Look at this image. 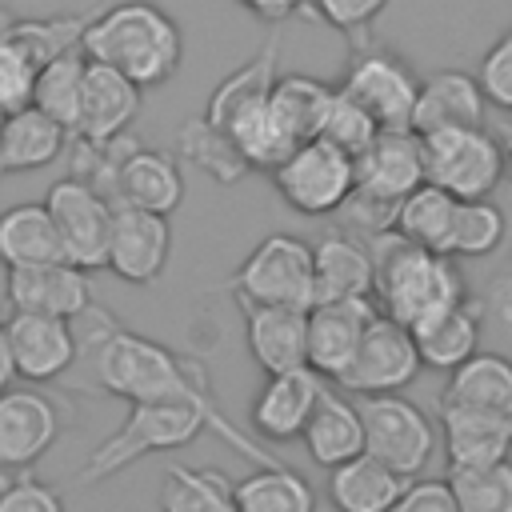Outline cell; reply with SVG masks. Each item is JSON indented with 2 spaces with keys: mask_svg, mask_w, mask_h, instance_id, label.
Returning a JSON list of instances; mask_svg holds the SVG:
<instances>
[{
  "mask_svg": "<svg viewBox=\"0 0 512 512\" xmlns=\"http://www.w3.org/2000/svg\"><path fill=\"white\" fill-rule=\"evenodd\" d=\"M60 244H64V260L80 264V268H108V244H112V224H116V204L88 180L80 176H64L48 188L44 196Z\"/></svg>",
  "mask_w": 512,
  "mask_h": 512,
  "instance_id": "cell-10",
  "label": "cell"
},
{
  "mask_svg": "<svg viewBox=\"0 0 512 512\" xmlns=\"http://www.w3.org/2000/svg\"><path fill=\"white\" fill-rule=\"evenodd\" d=\"M484 108H488V96H484L480 80L472 72L444 68V72H432L428 80H420L412 132L428 136V132H440V128H480Z\"/></svg>",
  "mask_w": 512,
  "mask_h": 512,
  "instance_id": "cell-22",
  "label": "cell"
},
{
  "mask_svg": "<svg viewBox=\"0 0 512 512\" xmlns=\"http://www.w3.org/2000/svg\"><path fill=\"white\" fill-rule=\"evenodd\" d=\"M488 308L496 312V320H500L504 328H512V272H508V276H500V280H492Z\"/></svg>",
  "mask_w": 512,
  "mask_h": 512,
  "instance_id": "cell-48",
  "label": "cell"
},
{
  "mask_svg": "<svg viewBox=\"0 0 512 512\" xmlns=\"http://www.w3.org/2000/svg\"><path fill=\"white\" fill-rule=\"evenodd\" d=\"M392 512H460L448 480H412Z\"/></svg>",
  "mask_w": 512,
  "mask_h": 512,
  "instance_id": "cell-46",
  "label": "cell"
},
{
  "mask_svg": "<svg viewBox=\"0 0 512 512\" xmlns=\"http://www.w3.org/2000/svg\"><path fill=\"white\" fill-rule=\"evenodd\" d=\"M0 260L8 268L64 260V244L48 204H12L0 212Z\"/></svg>",
  "mask_w": 512,
  "mask_h": 512,
  "instance_id": "cell-30",
  "label": "cell"
},
{
  "mask_svg": "<svg viewBox=\"0 0 512 512\" xmlns=\"http://www.w3.org/2000/svg\"><path fill=\"white\" fill-rule=\"evenodd\" d=\"M316 248V304L320 300H372L376 256L348 232H328Z\"/></svg>",
  "mask_w": 512,
  "mask_h": 512,
  "instance_id": "cell-25",
  "label": "cell"
},
{
  "mask_svg": "<svg viewBox=\"0 0 512 512\" xmlns=\"http://www.w3.org/2000/svg\"><path fill=\"white\" fill-rule=\"evenodd\" d=\"M8 304L12 312H36V316H60V320L88 316L92 312L88 268L72 260L8 268Z\"/></svg>",
  "mask_w": 512,
  "mask_h": 512,
  "instance_id": "cell-15",
  "label": "cell"
},
{
  "mask_svg": "<svg viewBox=\"0 0 512 512\" xmlns=\"http://www.w3.org/2000/svg\"><path fill=\"white\" fill-rule=\"evenodd\" d=\"M440 432L448 464H496L512 456V416L440 400Z\"/></svg>",
  "mask_w": 512,
  "mask_h": 512,
  "instance_id": "cell-24",
  "label": "cell"
},
{
  "mask_svg": "<svg viewBox=\"0 0 512 512\" xmlns=\"http://www.w3.org/2000/svg\"><path fill=\"white\" fill-rule=\"evenodd\" d=\"M8 344L16 356V372L28 384H48L64 376L80 352L72 336V320L60 316H36V312H12L8 316Z\"/></svg>",
  "mask_w": 512,
  "mask_h": 512,
  "instance_id": "cell-18",
  "label": "cell"
},
{
  "mask_svg": "<svg viewBox=\"0 0 512 512\" xmlns=\"http://www.w3.org/2000/svg\"><path fill=\"white\" fill-rule=\"evenodd\" d=\"M60 436V408L36 388H8L0 396V468H32Z\"/></svg>",
  "mask_w": 512,
  "mask_h": 512,
  "instance_id": "cell-16",
  "label": "cell"
},
{
  "mask_svg": "<svg viewBox=\"0 0 512 512\" xmlns=\"http://www.w3.org/2000/svg\"><path fill=\"white\" fill-rule=\"evenodd\" d=\"M84 76H88V56L84 48H72L56 60H48L36 72V88H32V108H40L44 116H52L56 124H64L68 132H76L80 120V100H84Z\"/></svg>",
  "mask_w": 512,
  "mask_h": 512,
  "instance_id": "cell-35",
  "label": "cell"
},
{
  "mask_svg": "<svg viewBox=\"0 0 512 512\" xmlns=\"http://www.w3.org/2000/svg\"><path fill=\"white\" fill-rule=\"evenodd\" d=\"M96 384L128 404H152V400H192L212 392L208 376L196 360L176 356L172 348L120 328L112 316L100 312L96 352H92Z\"/></svg>",
  "mask_w": 512,
  "mask_h": 512,
  "instance_id": "cell-3",
  "label": "cell"
},
{
  "mask_svg": "<svg viewBox=\"0 0 512 512\" xmlns=\"http://www.w3.org/2000/svg\"><path fill=\"white\" fill-rule=\"evenodd\" d=\"M232 140L236 148L244 152L248 168H260V172H276L304 140L300 132L292 128V120L276 108V100L268 96L260 108H252L236 128H232Z\"/></svg>",
  "mask_w": 512,
  "mask_h": 512,
  "instance_id": "cell-33",
  "label": "cell"
},
{
  "mask_svg": "<svg viewBox=\"0 0 512 512\" xmlns=\"http://www.w3.org/2000/svg\"><path fill=\"white\" fill-rule=\"evenodd\" d=\"M412 332H416V348H420L424 368L456 372L468 356L480 352V304L468 296V300L452 304L448 312L424 320Z\"/></svg>",
  "mask_w": 512,
  "mask_h": 512,
  "instance_id": "cell-29",
  "label": "cell"
},
{
  "mask_svg": "<svg viewBox=\"0 0 512 512\" xmlns=\"http://www.w3.org/2000/svg\"><path fill=\"white\" fill-rule=\"evenodd\" d=\"M16 376L20 372H16V356H12V344H8V328H0V396L12 388Z\"/></svg>",
  "mask_w": 512,
  "mask_h": 512,
  "instance_id": "cell-49",
  "label": "cell"
},
{
  "mask_svg": "<svg viewBox=\"0 0 512 512\" xmlns=\"http://www.w3.org/2000/svg\"><path fill=\"white\" fill-rule=\"evenodd\" d=\"M448 404L484 408L496 416H512V360L500 352H476L456 372H448L444 396Z\"/></svg>",
  "mask_w": 512,
  "mask_h": 512,
  "instance_id": "cell-31",
  "label": "cell"
},
{
  "mask_svg": "<svg viewBox=\"0 0 512 512\" xmlns=\"http://www.w3.org/2000/svg\"><path fill=\"white\" fill-rule=\"evenodd\" d=\"M476 80H480V88H484L488 104H496V108L512 112V28H508V32H500V36H496V44L484 52Z\"/></svg>",
  "mask_w": 512,
  "mask_h": 512,
  "instance_id": "cell-44",
  "label": "cell"
},
{
  "mask_svg": "<svg viewBox=\"0 0 512 512\" xmlns=\"http://www.w3.org/2000/svg\"><path fill=\"white\" fill-rule=\"evenodd\" d=\"M200 432H216V436H224L240 456H248V460H256V464H280L276 456L260 452L240 428H232L228 416L216 408L212 392H204V396H192V400L128 404V416L120 420V428H116L104 444H96L92 456L84 460L80 480H84V484L112 480L116 472L140 464L144 456H156V452L192 444Z\"/></svg>",
  "mask_w": 512,
  "mask_h": 512,
  "instance_id": "cell-1",
  "label": "cell"
},
{
  "mask_svg": "<svg viewBox=\"0 0 512 512\" xmlns=\"http://www.w3.org/2000/svg\"><path fill=\"white\" fill-rule=\"evenodd\" d=\"M172 256V224L160 212L116 204L112 244H108V272L124 284H156Z\"/></svg>",
  "mask_w": 512,
  "mask_h": 512,
  "instance_id": "cell-13",
  "label": "cell"
},
{
  "mask_svg": "<svg viewBox=\"0 0 512 512\" xmlns=\"http://www.w3.org/2000/svg\"><path fill=\"white\" fill-rule=\"evenodd\" d=\"M68 136L72 132L64 124H56L52 116H44L32 104L12 112L4 124V136H0V180L56 164L68 152Z\"/></svg>",
  "mask_w": 512,
  "mask_h": 512,
  "instance_id": "cell-28",
  "label": "cell"
},
{
  "mask_svg": "<svg viewBox=\"0 0 512 512\" xmlns=\"http://www.w3.org/2000/svg\"><path fill=\"white\" fill-rule=\"evenodd\" d=\"M280 80V36H268L236 72H228L212 92H208V104H204V120L220 132L232 136V128L252 112L260 108L272 88Z\"/></svg>",
  "mask_w": 512,
  "mask_h": 512,
  "instance_id": "cell-20",
  "label": "cell"
},
{
  "mask_svg": "<svg viewBox=\"0 0 512 512\" xmlns=\"http://www.w3.org/2000/svg\"><path fill=\"white\" fill-rule=\"evenodd\" d=\"M332 96H336V84H324V80L304 76V72H288V76H280L276 88H272L276 108L292 120V128L300 132V140L320 136V120H324Z\"/></svg>",
  "mask_w": 512,
  "mask_h": 512,
  "instance_id": "cell-39",
  "label": "cell"
},
{
  "mask_svg": "<svg viewBox=\"0 0 512 512\" xmlns=\"http://www.w3.org/2000/svg\"><path fill=\"white\" fill-rule=\"evenodd\" d=\"M304 448L312 456V464L320 468H336L352 456L364 452V416H360V404H352L344 392H336L332 384L324 388L316 412L308 416L304 424Z\"/></svg>",
  "mask_w": 512,
  "mask_h": 512,
  "instance_id": "cell-27",
  "label": "cell"
},
{
  "mask_svg": "<svg viewBox=\"0 0 512 512\" xmlns=\"http://www.w3.org/2000/svg\"><path fill=\"white\" fill-rule=\"evenodd\" d=\"M80 48L88 60L124 72L140 88L168 84L184 60L180 24L152 0H120L96 12Z\"/></svg>",
  "mask_w": 512,
  "mask_h": 512,
  "instance_id": "cell-2",
  "label": "cell"
},
{
  "mask_svg": "<svg viewBox=\"0 0 512 512\" xmlns=\"http://www.w3.org/2000/svg\"><path fill=\"white\" fill-rule=\"evenodd\" d=\"M216 512H240V504H236V496H232V488L224 492V500H220V508Z\"/></svg>",
  "mask_w": 512,
  "mask_h": 512,
  "instance_id": "cell-51",
  "label": "cell"
},
{
  "mask_svg": "<svg viewBox=\"0 0 512 512\" xmlns=\"http://www.w3.org/2000/svg\"><path fill=\"white\" fill-rule=\"evenodd\" d=\"M368 248L376 256V308L384 316L420 328L424 320L468 300L464 276L452 256L428 252L404 240L396 228L368 236Z\"/></svg>",
  "mask_w": 512,
  "mask_h": 512,
  "instance_id": "cell-4",
  "label": "cell"
},
{
  "mask_svg": "<svg viewBox=\"0 0 512 512\" xmlns=\"http://www.w3.org/2000/svg\"><path fill=\"white\" fill-rule=\"evenodd\" d=\"M420 184H428L424 140L412 128L380 132L356 156V196L348 200V212L356 220H368L372 236L388 232L392 220H396L400 200L412 196Z\"/></svg>",
  "mask_w": 512,
  "mask_h": 512,
  "instance_id": "cell-5",
  "label": "cell"
},
{
  "mask_svg": "<svg viewBox=\"0 0 512 512\" xmlns=\"http://www.w3.org/2000/svg\"><path fill=\"white\" fill-rule=\"evenodd\" d=\"M12 12L0 8V108L12 116L20 108L32 104V88H36V64L32 56L12 40Z\"/></svg>",
  "mask_w": 512,
  "mask_h": 512,
  "instance_id": "cell-41",
  "label": "cell"
},
{
  "mask_svg": "<svg viewBox=\"0 0 512 512\" xmlns=\"http://www.w3.org/2000/svg\"><path fill=\"white\" fill-rule=\"evenodd\" d=\"M112 204H128V208H144V212H160L172 216L184 204V172L176 164V156L160 152V148H132L116 172V192Z\"/></svg>",
  "mask_w": 512,
  "mask_h": 512,
  "instance_id": "cell-23",
  "label": "cell"
},
{
  "mask_svg": "<svg viewBox=\"0 0 512 512\" xmlns=\"http://www.w3.org/2000/svg\"><path fill=\"white\" fill-rule=\"evenodd\" d=\"M140 84H132L124 72L88 60V76H84V100H80V120L76 132L88 144H112L120 136H128V124L140 116Z\"/></svg>",
  "mask_w": 512,
  "mask_h": 512,
  "instance_id": "cell-19",
  "label": "cell"
},
{
  "mask_svg": "<svg viewBox=\"0 0 512 512\" xmlns=\"http://www.w3.org/2000/svg\"><path fill=\"white\" fill-rule=\"evenodd\" d=\"M336 88L344 96H352L384 132L412 128L420 80L404 56H396L388 48H364V52H356V60L348 64V72L340 76Z\"/></svg>",
  "mask_w": 512,
  "mask_h": 512,
  "instance_id": "cell-11",
  "label": "cell"
},
{
  "mask_svg": "<svg viewBox=\"0 0 512 512\" xmlns=\"http://www.w3.org/2000/svg\"><path fill=\"white\" fill-rule=\"evenodd\" d=\"M228 488L232 484H224V476L212 468L172 464L160 488V512H216Z\"/></svg>",
  "mask_w": 512,
  "mask_h": 512,
  "instance_id": "cell-40",
  "label": "cell"
},
{
  "mask_svg": "<svg viewBox=\"0 0 512 512\" xmlns=\"http://www.w3.org/2000/svg\"><path fill=\"white\" fill-rule=\"evenodd\" d=\"M448 488L460 512H512V460L496 464H448Z\"/></svg>",
  "mask_w": 512,
  "mask_h": 512,
  "instance_id": "cell-37",
  "label": "cell"
},
{
  "mask_svg": "<svg viewBox=\"0 0 512 512\" xmlns=\"http://www.w3.org/2000/svg\"><path fill=\"white\" fill-rule=\"evenodd\" d=\"M380 308L372 300H320L308 308V368H316L324 380H340L348 364L360 352L364 332Z\"/></svg>",
  "mask_w": 512,
  "mask_h": 512,
  "instance_id": "cell-14",
  "label": "cell"
},
{
  "mask_svg": "<svg viewBox=\"0 0 512 512\" xmlns=\"http://www.w3.org/2000/svg\"><path fill=\"white\" fill-rule=\"evenodd\" d=\"M456 212H460V200L452 192H444L440 184H420L412 196L400 200L392 228L404 240H412V244H420L428 252H444L448 256Z\"/></svg>",
  "mask_w": 512,
  "mask_h": 512,
  "instance_id": "cell-32",
  "label": "cell"
},
{
  "mask_svg": "<svg viewBox=\"0 0 512 512\" xmlns=\"http://www.w3.org/2000/svg\"><path fill=\"white\" fill-rule=\"evenodd\" d=\"M380 132H384V128H380L352 96H344V92L336 88V96H332V104H328V112H324V120H320V136H324L328 144L344 148L348 156H360Z\"/></svg>",
  "mask_w": 512,
  "mask_h": 512,
  "instance_id": "cell-42",
  "label": "cell"
},
{
  "mask_svg": "<svg viewBox=\"0 0 512 512\" xmlns=\"http://www.w3.org/2000/svg\"><path fill=\"white\" fill-rule=\"evenodd\" d=\"M504 176L512 180V128H508V136H504Z\"/></svg>",
  "mask_w": 512,
  "mask_h": 512,
  "instance_id": "cell-50",
  "label": "cell"
},
{
  "mask_svg": "<svg viewBox=\"0 0 512 512\" xmlns=\"http://www.w3.org/2000/svg\"><path fill=\"white\" fill-rule=\"evenodd\" d=\"M272 184L292 212L332 216L356 196V156L328 144L324 136H312L272 172Z\"/></svg>",
  "mask_w": 512,
  "mask_h": 512,
  "instance_id": "cell-7",
  "label": "cell"
},
{
  "mask_svg": "<svg viewBox=\"0 0 512 512\" xmlns=\"http://www.w3.org/2000/svg\"><path fill=\"white\" fill-rule=\"evenodd\" d=\"M0 512H64V500L44 480L20 476L0 488Z\"/></svg>",
  "mask_w": 512,
  "mask_h": 512,
  "instance_id": "cell-45",
  "label": "cell"
},
{
  "mask_svg": "<svg viewBox=\"0 0 512 512\" xmlns=\"http://www.w3.org/2000/svg\"><path fill=\"white\" fill-rule=\"evenodd\" d=\"M244 304L312 308L316 304V248L292 232H268L228 280Z\"/></svg>",
  "mask_w": 512,
  "mask_h": 512,
  "instance_id": "cell-6",
  "label": "cell"
},
{
  "mask_svg": "<svg viewBox=\"0 0 512 512\" xmlns=\"http://www.w3.org/2000/svg\"><path fill=\"white\" fill-rule=\"evenodd\" d=\"M244 340L252 360L272 372H292L308 364V308L244 304Z\"/></svg>",
  "mask_w": 512,
  "mask_h": 512,
  "instance_id": "cell-21",
  "label": "cell"
},
{
  "mask_svg": "<svg viewBox=\"0 0 512 512\" xmlns=\"http://www.w3.org/2000/svg\"><path fill=\"white\" fill-rule=\"evenodd\" d=\"M4 124H8V112L0 108V136H4Z\"/></svg>",
  "mask_w": 512,
  "mask_h": 512,
  "instance_id": "cell-52",
  "label": "cell"
},
{
  "mask_svg": "<svg viewBox=\"0 0 512 512\" xmlns=\"http://www.w3.org/2000/svg\"><path fill=\"white\" fill-rule=\"evenodd\" d=\"M236 4L248 16L264 20V24H284V20H292V16H300V12L312 8V0H236Z\"/></svg>",
  "mask_w": 512,
  "mask_h": 512,
  "instance_id": "cell-47",
  "label": "cell"
},
{
  "mask_svg": "<svg viewBox=\"0 0 512 512\" xmlns=\"http://www.w3.org/2000/svg\"><path fill=\"white\" fill-rule=\"evenodd\" d=\"M388 8V0H312V12L328 24V28H336L340 36H348V40H364V32L376 24V16Z\"/></svg>",
  "mask_w": 512,
  "mask_h": 512,
  "instance_id": "cell-43",
  "label": "cell"
},
{
  "mask_svg": "<svg viewBox=\"0 0 512 512\" xmlns=\"http://www.w3.org/2000/svg\"><path fill=\"white\" fill-rule=\"evenodd\" d=\"M412 480L376 460L372 452H360L336 468H328V500L336 512H392V504L404 496Z\"/></svg>",
  "mask_w": 512,
  "mask_h": 512,
  "instance_id": "cell-26",
  "label": "cell"
},
{
  "mask_svg": "<svg viewBox=\"0 0 512 512\" xmlns=\"http://www.w3.org/2000/svg\"><path fill=\"white\" fill-rule=\"evenodd\" d=\"M420 140H424L428 184H440L456 200L492 196L496 184L504 180V140H496L484 124L480 128H440Z\"/></svg>",
  "mask_w": 512,
  "mask_h": 512,
  "instance_id": "cell-8",
  "label": "cell"
},
{
  "mask_svg": "<svg viewBox=\"0 0 512 512\" xmlns=\"http://www.w3.org/2000/svg\"><path fill=\"white\" fill-rule=\"evenodd\" d=\"M324 388H328V380L308 364L292 368V372H272L264 380V388L252 396L248 420L264 440H276V444L296 440V436H304V424L316 412Z\"/></svg>",
  "mask_w": 512,
  "mask_h": 512,
  "instance_id": "cell-17",
  "label": "cell"
},
{
  "mask_svg": "<svg viewBox=\"0 0 512 512\" xmlns=\"http://www.w3.org/2000/svg\"><path fill=\"white\" fill-rule=\"evenodd\" d=\"M504 236H508V220H504V208L500 204H492L488 196L460 200L448 256L452 260H484V256H492L504 244Z\"/></svg>",
  "mask_w": 512,
  "mask_h": 512,
  "instance_id": "cell-38",
  "label": "cell"
},
{
  "mask_svg": "<svg viewBox=\"0 0 512 512\" xmlns=\"http://www.w3.org/2000/svg\"><path fill=\"white\" fill-rule=\"evenodd\" d=\"M232 496L240 512H316L312 484L284 468V464H260L244 480L232 484Z\"/></svg>",
  "mask_w": 512,
  "mask_h": 512,
  "instance_id": "cell-34",
  "label": "cell"
},
{
  "mask_svg": "<svg viewBox=\"0 0 512 512\" xmlns=\"http://www.w3.org/2000/svg\"><path fill=\"white\" fill-rule=\"evenodd\" d=\"M360 416H364V452L396 468L400 476L416 480L436 448V428L432 420L400 392L384 396H360Z\"/></svg>",
  "mask_w": 512,
  "mask_h": 512,
  "instance_id": "cell-9",
  "label": "cell"
},
{
  "mask_svg": "<svg viewBox=\"0 0 512 512\" xmlns=\"http://www.w3.org/2000/svg\"><path fill=\"white\" fill-rule=\"evenodd\" d=\"M424 360L416 348V332L392 316H376L372 328L360 340L356 360L348 364V372L336 380L344 392L352 396H384V392H400L420 376Z\"/></svg>",
  "mask_w": 512,
  "mask_h": 512,
  "instance_id": "cell-12",
  "label": "cell"
},
{
  "mask_svg": "<svg viewBox=\"0 0 512 512\" xmlns=\"http://www.w3.org/2000/svg\"><path fill=\"white\" fill-rule=\"evenodd\" d=\"M180 156L192 160L200 172H208L216 184H236V180H244L252 172L244 152L236 148V140L228 132L212 128L204 116L184 120V128H180Z\"/></svg>",
  "mask_w": 512,
  "mask_h": 512,
  "instance_id": "cell-36",
  "label": "cell"
}]
</instances>
